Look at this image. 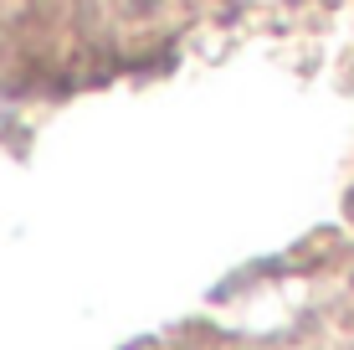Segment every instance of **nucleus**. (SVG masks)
Instances as JSON below:
<instances>
[]
</instances>
